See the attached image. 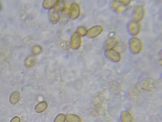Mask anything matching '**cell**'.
<instances>
[{
    "label": "cell",
    "instance_id": "obj_4",
    "mask_svg": "<svg viewBox=\"0 0 162 122\" xmlns=\"http://www.w3.org/2000/svg\"><path fill=\"white\" fill-rule=\"evenodd\" d=\"M2 8V5L1 3H0V10H1Z\"/></svg>",
    "mask_w": 162,
    "mask_h": 122
},
{
    "label": "cell",
    "instance_id": "obj_3",
    "mask_svg": "<svg viewBox=\"0 0 162 122\" xmlns=\"http://www.w3.org/2000/svg\"><path fill=\"white\" fill-rule=\"evenodd\" d=\"M10 122H21V120L19 117L16 116L11 119Z\"/></svg>",
    "mask_w": 162,
    "mask_h": 122
},
{
    "label": "cell",
    "instance_id": "obj_2",
    "mask_svg": "<svg viewBox=\"0 0 162 122\" xmlns=\"http://www.w3.org/2000/svg\"><path fill=\"white\" fill-rule=\"evenodd\" d=\"M33 58L29 57L26 59L25 61V65L27 67H31L34 64Z\"/></svg>",
    "mask_w": 162,
    "mask_h": 122
},
{
    "label": "cell",
    "instance_id": "obj_1",
    "mask_svg": "<svg viewBox=\"0 0 162 122\" xmlns=\"http://www.w3.org/2000/svg\"><path fill=\"white\" fill-rule=\"evenodd\" d=\"M20 94L18 91H15L11 94L10 97V103L14 105L16 104L19 101Z\"/></svg>",
    "mask_w": 162,
    "mask_h": 122
}]
</instances>
